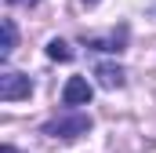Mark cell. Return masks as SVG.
Here are the masks:
<instances>
[{
  "instance_id": "obj_8",
  "label": "cell",
  "mask_w": 156,
  "mask_h": 153,
  "mask_svg": "<svg viewBox=\"0 0 156 153\" xmlns=\"http://www.w3.org/2000/svg\"><path fill=\"white\" fill-rule=\"evenodd\" d=\"M15 7H33V4H40V0H11Z\"/></svg>"
},
{
  "instance_id": "obj_7",
  "label": "cell",
  "mask_w": 156,
  "mask_h": 153,
  "mask_svg": "<svg viewBox=\"0 0 156 153\" xmlns=\"http://www.w3.org/2000/svg\"><path fill=\"white\" fill-rule=\"evenodd\" d=\"M47 58H55V62H73V47L66 44V40H47Z\"/></svg>"
},
{
  "instance_id": "obj_3",
  "label": "cell",
  "mask_w": 156,
  "mask_h": 153,
  "mask_svg": "<svg viewBox=\"0 0 156 153\" xmlns=\"http://www.w3.org/2000/svg\"><path fill=\"white\" fill-rule=\"evenodd\" d=\"M91 95H94V91H91L87 76H69L66 88H62V102H66V106H87Z\"/></svg>"
},
{
  "instance_id": "obj_6",
  "label": "cell",
  "mask_w": 156,
  "mask_h": 153,
  "mask_svg": "<svg viewBox=\"0 0 156 153\" xmlns=\"http://www.w3.org/2000/svg\"><path fill=\"white\" fill-rule=\"evenodd\" d=\"M15 47H18V26H15V18H4L0 22V58L7 62L15 55Z\"/></svg>"
},
{
  "instance_id": "obj_9",
  "label": "cell",
  "mask_w": 156,
  "mask_h": 153,
  "mask_svg": "<svg viewBox=\"0 0 156 153\" xmlns=\"http://www.w3.org/2000/svg\"><path fill=\"white\" fill-rule=\"evenodd\" d=\"M83 4H87V7H94V4H102V0H83Z\"/></svg>"
},
{
  "instance_id": "obj_2",
  "label": "cell",
  "mask_w": 156,
  "mask_h": 153,
  "mask_svg": "<svg viewBox=\"0 0 156 153\" xmlns=\"http://www.w3.org/2000/svg\"><path fill=\"white\" fill-rule=\"evenodd\" d=\"M29 95H33V80L26 73H15V69L0 73V99L4 102H18V99H29Z\"/></svg>"
},
{
  "instance_id": "obj_4",
  "label": "cell",
  "mask_w": 156,
  "mask_h": 153,
  "mask_svg": "<svg viewBox=\"0 0 156 153\" xmlns=\"http://www.w3.org/2000/svg\"><path fill=\"white\" fill-rule=\"evenodd\" d=\"M94 76H98V84L105 91H116V88L127 84V73H123V66H116V62H98L94 66Z\"/></svg>"
},
{
  "instance_id": "obj_1",
  "label": "cell",
  "mask_w": 156,
  "mask_h": 153,
  "mask_svg": "<svg viewBox=\"0 0 156 153\" xmlns=\"http://www.w3.org/2000/svg\"><path fill=\"white\" fill-rule=\"evenodd\" d=\"M87 131H91V117L87 113H62V117H51L40 128V135L58 139V142H76L80 135H87Z\"/></svg>"
},
{
  "instance_id": "obj_5",
  "label": "cell",
  "mask_w": 156,
  "mask_h": 153,
  "mask_svg": "<svg viewBox=\"0 0 156 153\" xmlns=\"http://www.w3.org/2000/svg\"><path fill=\"white\" fill-rule=\"evenodd\" d=\"M87 47H94V51H123L127 47V26H120L116 33H109V37H83Z\"/></svg>"
}]
</instances>
